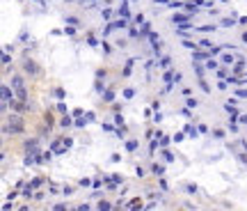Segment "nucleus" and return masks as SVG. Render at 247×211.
Instances as JSON below:
<instances>
[{"label":"nucleus","mask_w":247,"mask_h":211,"mask_svg":"<svg viewBox=\"0 0 247 211\" xmlns=\"http://www.w3.org/2000/svg\"><path fill=\"white\" fill-rule=\"evenodd\" d=\"M7 122H9V124H7V129H5L7 133H9V131H12V133H21V131H23V119L18 117V115H12Z\"/></svg>","instance_id":"1"},{"label":"nucleus","mask_w":247,"mask_h":211,"mask_svg":"<svg viewBox=\"0 0 247 211\" xmlns=\"http://www.w3.org/2000/svg\"><path fill=\"white\" fill-rule=\"evenodd\" d=\"M71 124H76V119L71 117L69 113H64V117L60 119V126H64V129H66V126H71Z\"/></svg>","instance_id":"2"},{"label":"nucleus","mask_w":247,"mask_h":211,"mask_svg":"<svg viewBox=\"0 0 247 211\" xmlns=\"http://www.w3.org/2000/svg\"><path fill=\"white\" fill-rule=\"evenodd\" d=\"M119 16H124V18H130V9H128V2H126V0H124V2H122V7H119Z\"/></svg>","instance_id":"3"},{"label":"nucleus","mask_w":247,"mask_h":211,"mask_svg":"<svg viewBox=\"0 0 247 211\" xmlns=\"http://www.w3.org/2000/svg\"><path fill=\"white\" fill-rule=\"evenodd\" d=\"M188 16H192V14H174L172 21L176 23V25H178V23H188Z\"/></svg>","instance_id":"4"},{"label":"nucleus","mask_w":247,"mask_h":211,"mask_svg":"<svg viewBox=\"0 0 247 211\" xmlns=\"http://www.w3.org/2000/svg\"><path fill=\"white\" fill-rule=\"evenodd\" d=\"M23 69H25V74H37V64L32 60H25V64H23Z\"/></svg>","instance_id":"5"},{"label":"nucleus","mask_w":247,"mask_h":211,"mask_svg":"<svg viewBox=\"0 0 247 211\" xmlns=\"http://www.w3.org/2000/svg\"><path fill=\"white\" fill-rule=\"evenodd\" d=\"M23 198H25V200L35 198V186H32V184H28L25 188H23Z\"/></svg>","instance_id":"6"},{"label":"nucleus","mask_w":247,"mask_h":211,"mask_svg":"<svg viewBox=\"0 0 247 211\" xmlns=\"http://www.w3.org/2000/svg\"><path fill=\"white\" fill-rule=\"evenodd\" d=\"M192 69H195V74L199 76V78H204V67L199 64V60H195V67H192Z\"/></svg>","instance_id":"7"},{"label":"nucleus","mask_w":247,"mask_h":211,"mask_svg":"<svg viewBox=\"0 0 247 211\" xmlns=\"http://www.w3.org/2000/svg\"><path fill=\"white\" fill-rule=\"evenodd\" d=\"M185 133H188V136L192 138V140H197V136H199V131H197V129H192L190 124H188V126H185Z\"/></svg>","instance_id":"8"},{"label":"nucleus","mask_w":247,"mask_h":211,"mask_svg":"<svg viewBox=\"0 0 247 211\" xmlns=\"http://www.w3.org/2000/svg\"><path fill=\"white\" fill-rule=\"evenodd\" d=\"M103 101H108V103L114 101V92H112V90H105V92H103Z\"/></svg>","instance_id":"9"},{"label":"nucleus","mask_w":247,"mask_h":211,"mask_svg":"<svg viewBox=\"0 0 247 211\" xmlns=\"http://www.w3.org/2000/svg\"><path fill=\"white\" fill-rule=\"evenodd\" d=\"M151 170H153V175H156V177H163V175H165V167H163V165H158V163H153Z\"/></svg>","instance_id":"10"},{"label":"nucleus","mask_w":247,"mask_h":211,"mask_svg":"<svg viewBox=\"0 0 247 211\" xmlns=\"http://www.w3.org/2000/svg\"><path fill=\"white\" fill-rule=\"evenodd\" d=\"M234 60H236L234 53H224V55H222V64H231Z\"/></svg>","instance_id":"11"},{"label":"nucleus","mask_w":247,"mask_h":211,"mask_svg":"<svg viewBox=\"0 0 247 211\" xmlns=\"http://www.w3.org/2000/svg\"><path fill=\"white\" fill-rule=\"evenodd\" d=\"M149 32H151V23H142V30H140V35H142V37H149Z\"/></svg>","instance_id":"12"},{"label":"nucleus","mask_w":247,"mask_h":211,"mask_svg":"<svg viewBox=\"0 0 247 211\" xmlns=\"http://www.w3.org/2000/svg\"><path fill=\"white\" fill-rule=\"evenodd\" d=\"M25 149L35 154V152H37V140H28V142H25Z\"/></svg>","instance_id":"13"},{"label":"nucleus","mask_w":247,"mask_h":211,"mask_svg":"<svg viewBox=\"0 0 247 211\" xmlns=\"http://www.w3.org/2000/svg\"><path fill=\"white\" fill-rule=\"evenodd\" d=\"M234 23H236V18L231 16V18H222V23H220V25H222V28H231Z\"/></svg>","instance_id":"14"},{"label":"nucleus","mask_w":247,"mask_h":211,"mask_svg":"<svg viewBox=\"0 0 247 211\" xmlns=\"http://www.w3.org/2000/svg\"><path fill=\"white\" fill-rule=\"evenodd\" d=\"M126 149H128V152H135V149H137V140H128V142H126Z\"/></svg>","instance_id":"15"},{"label":"nucleus","mask_w":247,"mask_h":211,"mask_svg":"<svg viewBox=\"0 0 247 211\" xmlns=\"http://www.w3.org/2000/svg\"><path fill=\"white\" fill-rule=\"evenodd\" d=\"M163 158H165L167 163H172V161H174V156H172V154L167 152V147H163Z\"/></svg>","instance_id":"16"},{"label":"nucleus","mask_w":247,"mask_h":211,"mask_svg":"<svg viewBox=\"0 0 247 211\" xmlns=\"http://www.w3.org/2000/svg\"><path fill=\"white\" fill-rule=\"evenodd\" d=\"M62 32H64V35H69V37H73V35H76V28H73V25H66Z\"/></svg>","instance_id":"17"},{"label":"nucleus","mask_w":247,"mask_h":211,"mask_svg":"<svg viewBox=\"0 0 247 211\" xmlns=\"http://www.w3.org/2000/svg\"><path fill=\"white\" fill-rule=\"evenodd\" d=\"M124 97H126V99H133V97H135V90H133V87H126V90H124Z\"/></svg>","instance_id":"18"},{"label":"nucleus","mask_w":247,"mask_h":211,"mask_svg":"<svg viewBox=\"0 0 247 211\" xmlns=\"http://www.w3.org/2000/svg\"><path fill=\"white\" fill-rule=\"evenodd\" d=\"M130 67H133V60H128V62H126V67H124V76H130V71H133Z\"/></svg>","instance_id":"19"},{"label":"nucleus","mask_w":247,"mask_h":211,"mask_svg":"<svg viewBox=\"0 0 247 211\" xmlns=\"http://www.w3.org/2000/svg\"><path fill=\"white\" fill-rule=\"evenodd\" d=\"M185 106H188V108H197V106H199V101H197V99H188V101H185Z\"/></svg>","instance_id":"20"},{"label":"nucleus","mask_w":247,"mask_h":211,"mask_svg":"<svg viewBox=\"0 0 247 211\" xmlns=\"http://www.w3.org/2000/svg\"><path fill=\"white\" fill-rule=\"evenodd\" d=\"M62 145H64V149H69L73 145V138H62Z\"/></svg>","instance_id":"21"},{"label":"nucleus","mask_w":247,"mask_h":211,"mask_svg":"<svg viewBox=\"0 0 247 211\" xmlns=\"http://www.w3.org/2000/svg\"><path fill=\"white\" fill-rule=\"evenodd\" d=\"M208 55H211V53H201V51H197V53H195V60H206Z\"/></svg>","instance_id":"22"},{"label":"nucleus","mask_w":247,"mask_h":211,"mask_svg":"<svg viewBox=\"0 0 247 211\" xmlns=\"http://www.w3.org/2000/svg\"><path fill=\"white\" fill-rule=\"evenodd\" d=\"M206 67H208L211 71H213V69H220V64H217L215 60H208V62H206Z\"/></svg>","instance_id":"23"},{"label":"nucleus","mask_w":247,"mask_h":211,"mask_svg":"<svg viewBox=\"0 0 247 211\" xmlns=\"http://www.w3.org/2000/svg\"><path fill=\"white\" fill-rule=\"evenodd\" d=\"M114 124H117V126H119V129H122V126H124V117H122V115H119V113H117V115H114Z\"/></svg>","instance_id":"24"},{"label":"nucleus","mask_w":247,"mask_h":211,"mask_svg":"<svg viewBox=\"0 0 247 211\" xmlns=\"http://www.w3.org/2000/svg\"><path fill=\"white\" fill-rule=\"evenodd\" d=\"M101 48H103V53H105V55H110V53H112V46H110V44H105V41L101 44Z\"/></svg>","instance_id":"25"},{"label":"nucleus","mask_w":247,"mask_h":211,"mask_svg":"<svg viewBox=\"0 0 247 211\" xmlns=\"http://www.w3.org/2000/svg\"><path fill=\"white\" fill-rule=\"evenodd\" d=\"M199 85H201V90H204V92H211V85H208L204 78H199Z\"/></svg>","instance_id":"26"},{"label":"nucleus","mask_w":247,"mask_h":211,"mask_svg":"<svg viewBox=\"0 0 247 211\" xmlns=\"http://www.w3.org/2000/svg\"><path fill=\"white\" fill-rule=\"evenodd\" d=\"M99 209H101V211H103V209H112V204L105 202V200H101V202H99Z\"/></svg>","instance_id":"27"},{"label":"nucleus","mask_w":247,"mask_h":211,"mask_svg":"<svg viewBox=\"0 0 247 211\" xmlns=\"http://www.w3.org/2000/svg\"><path fill=\"white\" fill-rule=\"evenodd\" d=\"M85 119H87V117H82V115H80V117H76V126H78V129H80V126H85V124H87Z\"/></svg>","instance_id":"28"},{"label":"nucleus","mask_w":247,"mask_h":211,"mask_svg":"<svg viewBox=\"0 0 247 211\" xmlns=\"http://www.w3.org/2000/svg\"><path fill=\"white\" fill-rule=\"evenodd\" d=\"M158 67L165 69V67H169V57H160V62H158Z\"/></svg>","instance_id":"29"},{"label":"nucleus","mask_w":247,"mask_h":211,"mask_svg":"<svg viewBox=\"0 0 247 211\" xmlns=\"http://www.w3.org/2000/svg\"><path fill=\"white\" fill-rule=\"evenodd\" d=\"M213 30H217L215 25H201L199 28V32H213Z\"/></svg>","instance_id":"30"},{"label":"nucleus","mask_w":247,"mask_h":211,"mask_svg":"<svg viewBox=\"0 0 247 211\" xmlns=\"http://www.w3.org/2000/svg\"><path fill=\"white\" fill-rule=\"evenodd\" d=\"M53 94H55L57 99H64V97H66V94H64V90H62V87H57V90H55V92H53Z\"/></svg>","instance_id":"31"},{"label":"nucleus","mask_w":247,"mask_h":211,"mask_svg":"<svg viewBox=\"0 0 247 211\" xmlns=\"http://www.w3.org/2000/svg\"><path fill=\"white\" fill-rule=\"evenodd\" d=\"M185 190H188L190 195H195V193H197V186H195V184H188V186H185Z\"/></svg>","instance_id":"32"},{"label":"nucleus","mask_w":247,"mask_h":211,"mask_svg":"<svg viewBox=\"0 0 247 211\" xmlns=\"http://www.w3.org/2000/svg\"><path fill=\"white\" fill-rule=\"evenodd\" d=\"M101 16H103V18H105V21H108V18H110V16H112V9H103V12H101Z\"/></svg>","instance_id":"33"},{"label":"nucleus","mask_w":247,"mask_h":211,"mask_svg":"<svg viewBox=\"0 0 247 211\" xmlns=\"http://www.w3.org/2000/svg\"><path fill=\"white\" fill-rule=\"evenodd\" d=\"M85 117H87V122H94L96 115H94V110H89V113H85Z\"/></svg>","instance_id":"34"},{"label":"nucleus","mask_w":247,"mask_h":211,"mask_svg":"<svg viewBox=\"0 0 247 211\" xmlns=\"http://www.w3.org/2000/svg\"><path fill=\"white\" fill-rule=\"evenodd\" d=\"M9 62H12V57H9V53H7V51H5V55H2V64H5V67H7V64H9Z\"/></svg>","instance_id":"35"},{"label":"nucleus","mask_w":247,"mask_h":211,"mask_svg":"<svg viewBox=\"0 0 247 211\" xmlns=\"http://www.w3.org/2000/svg\"><path fill=\"white\" fill-rule=\"evenodd\" d=\"M96 92H99V94H103V92H105V85L101 83V80H99V83H96Z\"/></svg>","instance_id":"36"},{"label":"nucleus","mask_w":247,"mask_h":211,"mask_svg":"<svg viewBox=\"0 0 247 211\" xmlns=\"http://www.w3.org/2000/svg\"><path fill=\"white\" fill-rule=\"evenodd\" d=\"M172 140H174V138H160V147H167Z\"/></svg>","instance_id":"37"},{"label":"nucleus","mask_w":247,"mask_h":211,"mask_svg":"<svg viewBox=\"0 0 247 211\" xmlns=\"http://www.w3.org/2000/svg\"><path fill=\"white\" fill-rule=\"evenodd\" d=\"M185 138V133H174V142H181Z\"/></svg>","instance_id":"38"},{"label":"nucleus","mask_w":247,"mask_h":211,"mask_svg":"<svg viewBox=\"0 0 247 211\" xmlns=\"http://www.w3.org/2000/svg\"><path fill=\"white\" fill-rule=\"evenodd\" d=\"M153 122H156V124H158V122H163V115H160V110H156V115H153Z\"/></svg>","instance_id":"39"},{"label":"nucleus","mask_w":247,"mask_h":211,"mask_svg":"<svg viewBox=\"0 0 247 211\" xmlns=\"http://www.w3.org/2000/svg\"><path fill=\"white\" fill-rule=\"evenodd\" d=\"M133 21H135V23H137V25H142V23H144V16H142V14H137V16H135V18H133Z\"/></svg>","instance_id":"40"},{"label":"nucleus","mask_w":247,"mask_h":211,"mask_svg":"<svg viewBox=\"0 0 247 211\" xmlns=\"http://www.w3.org/2000/svg\"><path fill=\"white\" fill-rule=\"evenodd\" d=\"M201 46H204V48H208V51L213 48V44H211V41H208V39H201Z\"/></svg>","instance_id":"41"},{"label":"nucleus","mask_w":247,"mask_h":211,"mask_svg":"<svg viewBox=\"0 0 247 211\" xmlns=\"http://www.w3.org/2000/svg\"><path fill=\"white\" fill-rule=\"evenodd\" d=\"M78 184H80V186H89V184H94V181H92V179H87V177H85V179H80Z\"/></svg>","instance_id":"42"},{"label":"nucleus","mask_w":247,"mask_h":211,"mask_svg":"<svg viewBox=\"0 0 247 211\" xmlns=\"http://www.w3.org/2000/svg\"><path fill=\"white\" fill-rule=\"evenodd\" d=\"M128 207H142V202H140V200H130Z\"/></svg>","instance_id":"43"},{"label":"nucleus","mask_w":247,"mask_h":211,"mask_svg":"<svg viewBox=\"0 0 247 211\" xmlns=\"http://www.w3.org/2000/svg\"><path fill=\"white\" fill-rule=\"evenodd\" d=\"M183 46H185V48H197V46L192 44V41H188V39H183Z\"/></svg>","instance_id":"44"},{"label":"nucleus","mask_w":247,"mask_h":211,"mask_svg":"<svg viewBox=\"0 0 247 211\" xmlns=\"http://www.w3.org/2000/svg\"><path fill=\"white\" fill-rule=\"evenodd\" d=\"M128 35H130V37H133V39H135V37H137V35H140V32H137V30H135V28H128Z\"/></svg>","instance_id":"45"},{"label":"nucleus","mask_w":247,"mask_h":211,"mask_svg":"<svg viewBox=\"0 0 247 211\" xmlns=\"http://www.w3.org/2000/svg\"><path fill=\"white\" fill-rule=\"evenodd\" d=\"M226 85H229L226 80H220V83H217V90H226Z\"/></svg>","instance_id":"46"},{"label":"nucleus","mask_w":247,"mask_h":211,"mask_svg":"<svg viewBox=\"0 0 247 211\" xmlns=\"http://www.w3.org/2000/svg\"><path fill=\"white\" fill-rule=\"evenodd\" d=\"M41 184H43V179H41V177H37V179L32 181V186H35V188H37V186H41Z\"/></svg>","instance_id":"47"},{"label":"nucleus","mask_w":247,"mask_h":211,"mask_svg":"<svg viewBox=\"0 0 247 211\" xmlns=\"http://www.w3.org/2000/svg\"><path fill=\"white\" fill-rule=\"evenodd\" d=\"M236 94H238L240 99H247V90H238V92H236Z\"/></svg>","instance_id":"48"},{"label":"nucleus","mask_w":247,"mask_h":211,"mask_svg":"<svg viewBox=\"0 0 247 211\" xmlns=\"http://www.w3.org/2000/svg\"><path fill=\"white\" fill-rule=\"evenodd\" d=\"M87 44H89V46H99V44H96V39H94V37H87Z\"/></svg>","instance_id":"49"},{"label":"nucleus","mask_w":247,"mask_h":211,"mask_svg":"<svg viewBox=\"0 0 247 211\" xmlns=\"http://www.w3.org/2000/svg\"><path fill=\"white\" fill-rule=\"evenodd\" d=\"M156 140H158V138H156ZM156 140H151V145H149V147H151V152H156L158 149V142Z\"/></svg>","instance_id":"50"},{"label":"nucleus","mask_w":247,"mask_h":211,"mask_svg":"<svg viewBox=\"0 0 247 211\" xmlns=\"http://www.w3.org/2000/svg\"><path fill=\"white\" fill-rule=\"evenodd\" d=\"M110 161H112V163H119V161H122V156H119V154H112V158H110Z\"/></svg>","instance_id":"51"},{"label":"nucleus","mask_w":247,"mask_h":211,"mask_svg":"<svg viewBox=\"0 0 247 211\" xmlns=\"http://www.w3.org/2000/svg\"><path fill=\"white\" fill-rule=\"evenodd\" d=\"M53 209H55V211H64V209H66V204H55Z\"/></svg>","instance_id":"52"},{"label":"nucleus","mask_w":247,"mask_h":211,"mask_svg":"<svg viewBox=\"0 0 247 211\" xmlns=\"http://www.w3.org/2000/svg\"><path fill=\"white\" fill-rule=\"evenodd\" d=\"M240 124H247V115H240Z\"/></svg>","instance_id":"53"},{"label":"nucleus","mask_w":247,"mask_h":211,"mask_svg":"<svg viewBox=\"0 0 247 211\" xmlns=\"http://www.w3.org/2000/svg\"><path fill=\"white\" fill-rule=\"evenodd\" d=\"M243 39H245V41H247V32H243Z\"/></svg>","instance_id":"54"},{"label":"nucleus","mask_w":247,"mask_h":211,"mask_svg":"<svg viewBox=\"0 0 247 211\" xmlns=\"http://www.w3.org/2000/svg\"><path fill=\"white\" fill-rule=\"evenodd\" d=\"M37 2H41V5H43V0H37Z\"/></svg>","instance_id":"55"},{"label":"nucleus","mask_w":247,"mask_h":211,"mask_svg":"<svg viewBox=\"0 0 247 211\" xmlns=\"http://www.w3.org/2000/svg\"><path fill=\"white\" fill-rule=\"evenodd\" d=\"M122 2H124V0H122Z\"/></svg>","instance_id":"56"}]
</instances>
